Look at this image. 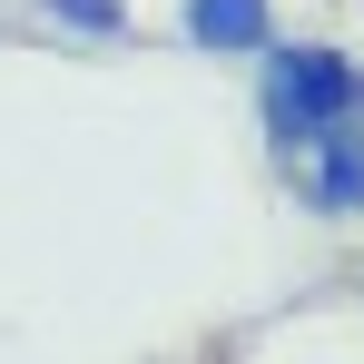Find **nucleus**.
I'll list each match as a JSON object with an SVG mask.
<instances>
[{"label":"nucleus","instance_id":"1","mask_svg":"<svg viewBox=\"0 0 364 364\" xmlns=\"http://www.w3.org/2000/svg\"><path fill=\"white\" fill-rule=\"evenodd\" d=\"M256 128H266V158L296 168L315 138L364 128V50L335 40H276L256 69Z\"/></svg>","mask_w":364,"mask_h":364},{"label":"nucleus","instance_id":"2","mask_svg":"<svg viewBox=\"0 0 364 364\" xmlns=\"http://www.w3.org/2000/svg\"><path fill=\"white\" fill-rule=\"evenodd\" d=\"M296 197L315 217H335V227H364V128H335V138H315L296 168Z\"/></svg>","mask_w":364,"mask_h":364},{"label":"nucleus","instance_id":"3","mask_svg":"<svg viewBox=\"0 0 364 364\" xmlns=\"http://www.w3.org/2000/svg\"><path fill=\"white\" fill-rule=\"evenodd\" d=\"M178 40L207 60H266L276 50V0H178Z\"/></svg>","mask_w":364,"mask_h":364},{"label":"nucleus","instance_id":"4","mask_svg":"<svg viewBox=\"0 0 364 364\" xmlns=\"http://www.w3.org/2000/svg\"><path fill=\"white\" fill-rule=\"evenodd\" d=\"M60 30H89V40H119L128 30V0H40Z\"/></svg>","mask_w":364,"mask_h":364}]
</instances>
